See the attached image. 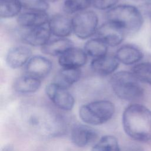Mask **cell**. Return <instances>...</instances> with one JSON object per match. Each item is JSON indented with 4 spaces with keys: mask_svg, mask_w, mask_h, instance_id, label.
Masks as SVG:
<instances>
[{
    "mask_svg": "<svg viewBox=\"0 0 151 151\" xmlns=\"http://www.w3.org/2000/svg\"><path fill=\"white\" fill-rule=\"evenodd\" d=\"M144 8L150 16H151V0H147L144 5Z\"/></svg>",
    "mask_w": 151,
    "mask_h": 151,
    "instance_id": "28",
    "label": "cell"
},
{
    "mask_svg": "<svg viewBox=\"0 0 151 151\" xmlns=\"http://www.w3.org/2000/svg\"><path fill=\"white\" fill-rule=\"evenodd\" d=\"M108 47L102 40L96 37L86 42L84 51L87 55L97 58L107 54Z\"/></svg>",
    "mask_w": 151,
    "mask_h": 151,
    "instance_id": "20",
    "label": "cell"
},
{
    "mask_svg": "<svg viewBox=\"0 0 151 151\" xmlns=\"http://www.w3.org/2000/svg\"><path fill=\"white\" fill-rule=\"evenodd\" d=\"M96 34V37L110 47H116L120 44L126 34L118 24L108 21L98 27Z\"/></svg>",
    "mask_w": 151,
    "mask_h": 151,
    "instance_id": "6",
    "label": "cell"
},
{
    "mask_svg": "<svg viewBox=\"0 0 151 151\" xmlns=\"http://www.w3.org/2000/svg\"><path fill=\"white\" fill-rule=\"evenodd\" d=\"M115 55L118 61L124 65H133L137 63L142 58L143 53L136 47L126 44L117 49Z\"/></svg>",
    "mask_w": 151,
    "mask_h": 151,
    "instance_id": "16",
    "label": "cell"
},
{
    "mask_svg": "<svg viewBox=\"0 0 151 151\" xmlns=\"http://www.w3.org/2000/svg\"><path fill=\"white\" fill-rule=\"evenodd\" d=\"M48 27L51 34L57 38H66L73 31L71 18L64 14H55L50 18Z\"/></svg>",
    "mask_w": 151,
    "mask_h": 151,
    "instance_id": "11",
    "label": "cell"
},
{
    "mask_svg": "<svg viewBox=\"0 0 151 151\" xmlns=\"http://www.w3.org/2000/svg\"><path fill=\"white\" fill-rule=\"evenodd\" d=\"M119 0H92V5L100 10H109L116 6Z\"/></svg>",
    "mask_w": 151,
    "mask_h": 151,
    "instance_id": "26",
    "label": "cell"
},
{
    "mask_svg": "<svg viewBox=\"0 0 151 151\" xmlns=\"http://www.w3.org/2000/svg\"><path fill=\"white\" fill-rule=\"evenodd\" d=\"M32 57V51L27 46H15L8 51L5 61L7 65L12 68L17 69L26 65Z\"/></svg>",
    "mask_w": 151,
    "mask_h": 151,
    "instance_id": "10",
    "label": "cell"
},
{
    "mask_svg": "<svg viewBox=\"0 0 151 151\" xmlns=\"http://www.w3.org/2000/svg\"><path fill=\"white\" fill-rule=\"evenodd\" d=\"M114 110V106L110 101L97 100L81 106L79 109V116L88 124L100 125L111 119Z\"/></svg>",
    "mask_w": 151,
    "mask_h": 151,
    "instance_id": "4",
    "label": "cell"
},
{
    "mask_svg": "<svg viewBox=\"0 0 151 151\" xmlns=\"http://www.w3.org/2000/svg\"><path fill=\"white\" fill-rule=\"evenodd\" d=\"M132 73L140 82L151 85L150 63H141L135 64L132 67Z\"/></svg>",
    "mask_w": 151,
    "mask_h": 151,
    "instance_id": "24",
    "label": "cell"
},
{
    "mask_svg": "<svg viewBox=\"0 0 151 151\" xmlns=\"http://www.w3.org/2000/svg\"><path fill=\"white\" fill-rule=\"evenodd\" d=\"M45 91L50 100L60 109L69 111L73 108L75 100L67 89L52 83L46 86Z\"/></svg>",
    "mask_w": 151,
    "mask_h": 151,
    "instance_id": "7",
    "label": "cell"
},
{
    "mask_svg": "<svg viewBox=\"0 0 151 151\" xmlns=\"http://www.w3.org/2000/svg\"><path fill=\"white\" fill-rule=\"evenodd\" d=\"M98 136L97 132L93 128L84 124L75 125L71 132V139L78 147H84L95 141Z\"/></svg>",
    "mask_w": 151,
    "mask_h": 151,
    "instance_id": "12",
    "label": "cell"
},
{
    "mask_svg": "<svg viewBox=\"0 0 151 151\" xmlns=\"http://www.w3.org/2000/svg\"><path fill=\"white\" fill-rule=\"evenodd\" d=\"M107 21L113 22L120 26L126 34H134L143 25L141 12L136 7L130 5H116L106 13Z\"/></svg>",
    "mask_w": 151,
    "mask_h": 151,
    "instance_id": "2",
    "label": "cell"
},
{
    "mask_svg": "<svg viewBox=\"0 0 151 151\" xmlns=\"http://www.w3.org/2000/svg\"><path fill=\"white\" fill-rule=\"evenodd\" d=\"M73 32L77 37L86 40L96 33L98 28L97 14L91 10H85L74 15L71 18Z\"/></svg>",
    "mask_w": 151,
    "mask_h": 151,
    "instance_id": "5",
    "label": "cell"
},
{
    "mask_svg": "<svg viewBox=\"0 0 151 151\" xmlns=\"http://www.w3.org/2000/svg\"><path fill=\"white\" fill-rule=\"evenodd\" d=\"M41 85V80L24 74L17 77L13 83L14 90L21 94H29L36 92Z\"/></svg>",
    "mask_w": 151,
    "mask_h": 151,
    "instance_id": "18",
    "label": "cell"
},
{
    "mask_svg": "<svg viewBox=\"0 0 151 151\" xmlns=\"http://www.w3.org/2000/svg\"><path fill=\"white\" fill-rule=\"evenodd\" d=\"M125 151H145V150L142 147L138 145L132 144L126 148Z\"/></svg>",
    "mask_w": 151,
    "mask_h": 151,
    "instance_id": "27",
    "label": "cell"
},
{
    "mask_svg": "<svg viewBox=\"0 0 151 151\" xmlns=\"http://www.w3.org/2000/svg\"><path fill=\"white\" fill-rule=\"evenodd\" d=\"M91 151H120L117 139L113 136L106 135L93 146Z\"/></svg>",
    "mask_w": 151,
    "mask_h": 151,
    "instance_id": "22",
    "label": "cell"
},
{
    "mask_svg": "<svg viewBox=\"0 0 151 151\" xmlns=\"http://www.w3.org/2000/svg\"><path fill=\"white\" fill-rule=\"evenodd\" d=\"M22 8L29 11L46 12L49 3L46 0H20Z\"/></svg>",
    "mask_w": 151,
    "mask_h": 151,
    "instance_id": "25",
    "label": "cell"
},
{
    "mask_svg": "<svg viewBox=\"0 0 151 151\" xmlns=\"http://www.w3.org/2000/svg\"><path fill=\"white\" fill-rule=\"evenodd\" d=\"M81 74L80 68H62L55 75L53 83L68 89L80 79Z\"/></svg>",
    "mask_w": 151,
    "mask_h": 151,
    "instance_id": "17",
    "label": "cell"
},
{
    "mask_svg": "<svg viewBox=\"0 0 151 151\" xmlns=\"http://www.w3.org/2000/svg\"><path fill=\"white\" fill-rule=\"evenodd\" d=\"M51 35L48 27L41 26L27 29L22 35V40L29 45L41 47L50 41Z\"/></svg>",
    "mask_w": 151,
    "mask_h": 151,
    "instance_id": "13",
    "label": "cell"
},
{
    "mask_svg": "<svg viewBox=\"0 0 151 151\" xmlns=\"http://www.w3.org/2000/svg\"><path fill=\"white\" fill-rule=\"evenodd\" d=\"M49 19V15L46 12L28 11L20 14L17 17V22L20 27L28 29L44 26Z\"/></svg>",
    "mask_w": 151,
    "mask_h": 151,
    "instance_id": "15",
    "label": "cell"
},
{
    "mask_svg": "<svg viewBox=\"0 0 151 151\" xmlns=\"http://www.w3.org/2000/svg\"><path fill=\"white\" fill-rule=\"evenodd\" d=\"M52 68V62L42 55L31 57L25 65V74L40 80L47 77Z\"/></svg>",
    "mask_w": 151,
    "mask_h": 151,
    "instance_id": "8",
    "label": "cell"
},
{
    "mask_svg": "<svg viewBox=\"0 0 151 151\" xmlns=\"http://www.w3.org/2000/svg\"><path fill=\"white\" fill-rule=\"evenodd\" d=\"M92 4V0H64L63 10L67 14H76L87 10Z\"/></svg>",
    "mask_w": 151,
    "mask_h": 151,
    "instance_id": "23",
    "label": "cell"
},
{
    "mask_svg": "<svg viewBox=\"0 0 151 151\" xmlns=\"http://www.w3.org/2000/svg\"><path fill=\"white\" fill-rule=\"evenodd\" d=\"M22 8L20 0H0V17L9 18L18 17Z\"/></svg>",
    "mask_w": 151,
    "mask_h": 151,
    "instance_id": "21",
    "label": "cell"
},
{
    "mask_svg": "<svg viewBox=\"0 0 151 151\" xmlns=\"http://www.w3.org/2000/svg\"><path fill=\"white\" fill-rule=\"evenodd\" d=\"M74 47L73 42L67 38H57L50 40L41 47L42 53L51 56H60Z\"/></svg>",
    "mask_w": 151,
    "mask_h": 151,
    "instance_id": "19",
    "label": "cell"
},
{
    "mask_svg": "<svg viewBox=\"0 0 151 151\" xmlns=\"http://www.w3.org/2000/svg\"><path fill=\"white\" fill-rule=\"evenodd\" d=\"M119 63L115 55L107 54L104 56L93 58L91 61L90 67L94 73L105 76L114 73Z\"/></svg>",
    "mask_w": 151,
    "mask_h": 151,
    "instance_id": "14",
    "label": "cell"
},
{
    "mask_svg": "<svg viewBox=\"0 0 151 151\" xmlns=\"http://www.w3.org/2000/svg\"><path fill=\"white\" fill-rule=\"evenodd\" d=\"M122 124L132 139L143 142L151 140V111L145 106L137 103L128 106L123 113Z\"/></svg>",
    "mask_w": 151,
    "mask_h": 151,
    "instance_id": "1",
    "label": "cell"
},
{
    "mask_svg": "<svg viewBox=\"0 0 151 151\" xmlns=\"http://www.w3.org/2000/svg\"><path fill=\"white\" fill-rule=\"evenodd\" d=\"M46 1H48V2H54L58 1H59V0H46Z\"/></svg>",
    "mask_w": 151,
    "mask_h": 151,
    "instance_id": "29",
    "label": "cell"
},
{
    "mask_svg": "<svg viewBox=\"0 0 151 151\" xmlns=\"http://www.w3.org/2000/svg\"><path fill=\"white\" fill-rule=\"evenodd\" d=\"M150 17H151V16H150Z\"/></svg>",
    "mask_w": 151,
    "mask_h": 151,
    "instance_id": "30",
    "label": "cell"
},
{
    "mask_svg": "<svg viewBox=\"0 0 151 151\" xmlns=\"http://www.w3.org/2000/svg\"><path fill=\"white\" fill-rule=\"evenodd\" d=\"M110 81L114 93L122 100L133 101L143 96V89L140 81L132 72L120 71L115 73Z\"/></svg>",
    "mask_w": 151,
    "mask_h": 151,
    "instance_id": "3",
    "label": "cell"
},
{
    "mask_svg": "<svg viewBox=\"0 0 151 151\" xmlns=\"http://www.w3.org/2000/svg\"><path fill=\"white\" fill-rule=\"evenodd\" d=\"M87 61V55L84 50L72 47L58 57V63L62 68H80Z\"/></svg>",
    "mask_w": 151,
    "mask_h": 151,
    "instance_id": "9",
    "label": "cell"
}]
</instances>
